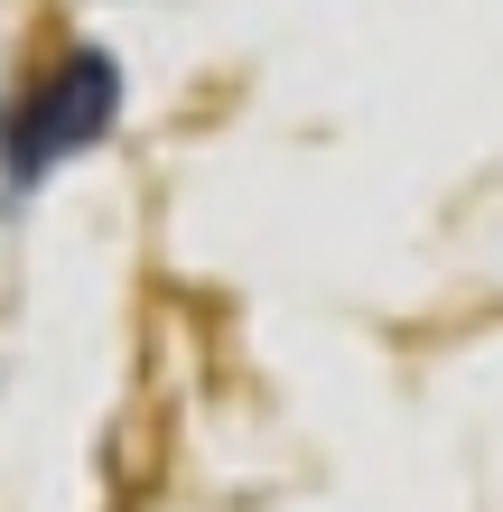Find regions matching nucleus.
<instances>
[{"label":"nucleus","mask_w":503,"mask_h":512,"mask_svg":"<svg viewBox=\"0 0 503 512\" xmlns=\"http://www.w3.org/2000/svg\"><path fill=\"white\" fill-rule=\"evenodd\" d=\"M112 112H122V75H112V56L103 47H75L38 94H19V112H10V177H47L56 159L94 149L112 131Z\"/></svg>","instance_id":"obj_1"}]
</instances>
